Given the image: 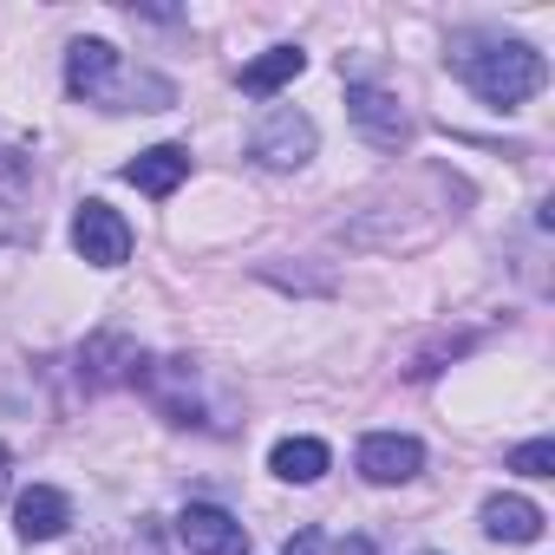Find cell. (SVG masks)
<instances>
[{"label":"cell","mask_w":555,"mask_h":555,"mask_svg":"<svg viewBox=\"0 0 555 555\" xmlns=\"http://www.w3.org/2000/svg\"><path fill=\"white\" fill-rule=\"evenodd\" d=\"M301 66H308L301 47H268L255 66H242V92H248V99H274L288 79H301Z\"/></svg>","instance_id":"12"},{"label":"cell","mask_w":555,"mask_h":555,"mask_svg":"<svg viewBox=\"0 0 555 555\" xmlns=\"http://www.w3.org/2000/svg\"><path fill=\"white\" fill-rule=\"evenodd\" d=\"M425 470V444L405 438V431H373L360 444V477L366 483H412Z\"/></svg>","instance_id":"7"},{"label":"cell","mask_w":555,"mask_h":555,"mask_svg":"<svg viewBox=\"0 0 555 555\" xmlns=\"http://www.w3.org/2000/svg\"><path fill=\"white\" fill-rule=\"evenodd\" d=\"M542 522H548V516H542L529 496H503V490H496V496L483 503V535H496V542H542Z\"/></svg>","instance_id":"10"},{"label":"cell","mask_w":555,"mask_h":555,"mask_svg":"<svg viewBox=\"0 0 555 555\" xmlns=\"http://www.w3.org/2000/svg\"><path fill=\"white\" fill-rule=\"evenodd\" d=\"M8 483H14V457H8V444H0V496H8Z\"/></svg>","instance_id":"15"},{"label":"cell","mask_w":555,"mask_h":555,"mask_svg":"<svg viewBox=\"0 0 555 555\" xmlns=\"http://www.w3.org/2000/svg\"><path fill=\"white\" fill-rule=\"evenodd\" d=\"M66 86H73V99H86L99 112H164L177 99L170 79L131 66L112 40H73L66 47Z\"/></svg>","instance_id":"1"},{"label":"cell","mask_w":555,"mask_h":555,"mask_svg":"<svg viewBox=\"0 0 555 555\" xmlns=\"http://www.w3.org/2000/svg\"><path fill=\"white\" fill-rule=\"evenodd\" d=\"M314 118L308 112H295V105H274L255 131H248V157L261 164V170H301L308 157H314Z\"/></svg>","instance_id":"3"},{"label":"cell","mask_w":555,"mask_h":555,"mask_svg":"<svg viewBox=\"0 0 555 555\" xmlns=\"http://www.w3.org/2000/svg\"><path fill=\"white\" fill-rule=\"evenodd\" d=\"M73 248H79V261H92V268H125L131 261V222L112 209V203H79V216H73Z\"/></svg>","instance_id":"4"},{"label":"cell","mask_w":555,"mask_h":555,"mask_svg":"<svg viewBox=\"0 0 555 555\" xmlns=\"http://www.w3.org/2000/svg\"><path fill=\"white\" fill-rule=\"evenodd\" d=\"M451 66H457V79H464L483 105H496V112H516V105L535 99L542 79H548L542 53H535L529 40H503V34H457V40H451Z\"/></svg>","instance_id":"2"},{"label":"cell","mask_w":555,"mask_h":555,"mask_svg":"<svg viewBox=\"0 0 555 555\" xmlns=\"http://www.w3.org/2000/svg\"><path fill=\"white\" fill-rule=\"evenodd\" d=\"M340 555H373V542H366V535H353V542H340Z\"/></svg>","instance_id":"16"},{"label":"cell","mask_w":555,"mask_h":555,"mask_svg":"<svg viewBox=\"0 0 555 555\" xmlns=\"http://www.w3.org/2000/svg\"><path fill=\"white\" fill-rule=\"evenodd\" d=\"M327 464H334V451L321 438H282V444L268 451V470L282 477V483H321Z\"/></svg>","instance_id":"11"},{"label":"cell","mask_w":555,"mask_h":555,"mask_svg":"<svg viewBox=\"0 0 555 555\" xmlns=\"http://www.w3.org/2000/svg\"><path fill=\"white\" fill-rule=\"evenodd\" d=\"M118 177H125V183H138L144 196H170V190L190 177V151H183V144H151V151H138Z\"/></svg>","instance_id":"9"},{"label":"cell","mask_w":555,"mask_h":555,"mask_svg":"<svg viewBox=\"0 0 555 555\" xmlns=\"http://www.w3.org/2000/svg\"><path fill=\"white\" fill-rule=\"evenodd\" d=\"M0 242H8V235H0Z\"/></svg>","instance_id":"17"},{"label":"cell","mask_w":555,"mask_h":555,"mask_svg":"<svg viewBox=\"0 0 555 555\" xmlns=\"http://www.w3.org/2000/svg\"><path fill=\"white\" fill-rule=\"evenodd\" d=\"M503 464L522 470V477H555V438H529V444H516Z\"/></svg>","instance_id":"13"},{"label":"cell","mask_w":555,"mask_h":555,"mask_svg":"<svg viewBox=\"0 0 555 555\" xmlns=\"http://www.w3.org/2000/svg\"><path fill=\"white\" fill-rule=\"evenodd\" d=\"M177 542L190 555H248V529L229 509H216V503H190L177 516Z\"/></svg>","instance_id":"5"},{"label":"cell","mask_w":555,"mask_h":555,"mask_svg":"<svg viewBox=\"0 0 555 555\" xmlns=\"http://www.w3.org/2000/svg\"><path fill=\"white\" fill-rule=\"evenodd\" d=\"M66 522H73V503H66L53 483L21 490V503H14V529H21V542H53V535H66Z\"/></svg>","instance_id":"8"},{"label":"cell","mask_w":555,"mask_h":555,"mask_svg":"<svg viewBox=\"0 0 555 555\" xmlns=\"http://www.w3.org/2000/svg\"><path fill=\"white\" fill-rule=\"evenodd\" d=\"M347 118L379 144V151H399L405 138H412V118H405V105L392 99V92H379V86H347Z\"/></svg>","instance_id":"6"},{"label":"cell","mask_w":555,"mask_h":555,"mask_svg":"<svg viewBox=\"0 0 555 555\" xmlns=\"http://www.w3.org/2000/svg\"><path fill=\"white\" fill-rule=\"evenodd\" d=\"M314 548H321V535H314V529H301V535L288 542V555H314Z\"/></svg>","instance_id":"14"}]
</instances>
